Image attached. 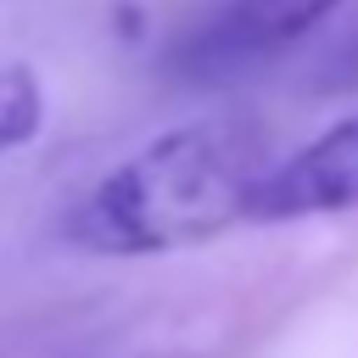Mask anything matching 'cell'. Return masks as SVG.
Instances as JSON below:
<instances>
[{
    "mask_svg": "<svg viewBox=\"0 0 358 358\" xmlns=\"http://www.w3.org/2000/svg\"><path fill=\"white\" fill-rule=\"evenodd\" d=\"M263 140L246 123H185L112 168L67 218L90 252H179L246 218V190L263 173Z\"/></svg>",
    "mask_w": 358,
    "mask_h": 358,
    "instance_id": "cell-1",
    "label": "cell"
},
{
    "mask_svg": "<svg viewBox=\"0 0 358 358\" xmlns=\"http://www.w3.org/2000/svg\"><path fill=\"white\" fill-rule=\"evenodd\" d=\"M341 0H235L218 28H213V45L224 56H263V50H280L291 39H302L313 22H324Z\"/></svg>",
    "mask_w": 358,
    "mask_h": 358,
    "instance_id": "cell-3",
    "label": "cell"
},
{
    "mask_svg": "<svg viewBox=\"0 0 358 358\" xmlns=\"http://www.w3.org/2000/svg\"><path fill=\"white\" fill-rule=\"evenodd\" d=\"M45 123V90L28 67H0V151L28 145Z\"/></svg>",
    "mask_w": 358,
    "mask_h": 358,
    "instance_id": "cell-4",
    "label": "cell"
},
{
    "mask_svg": "<svg viewBox=\"0 0 358 358\" xmlns=\"http://www.w3.org/2000/svg\"><path fill=\"white\" fill-rule=\"evenodd\" d=\"M358 207V117L324 129L296 157L257 173L246 190V224H285V218H319Z\"/></svg>",
    "mask_w": 358,
    "mask_h": 358,
    "instance_id": "cell-2",
    "label": "cell"
}]
</instances>
